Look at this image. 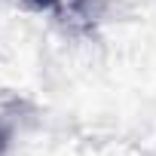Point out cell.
<instances>
[{
  "mask_svg": "<svg viewBox=\"0 0 156 156\" xmlns=\"http://www.w3.org/2000/svg\"><path fill=\"white\" fill-rule=\"evenodd\" d=\"M49 3H55V0H34V6H49Z\"/></svg>",
  "mask_w": 156,
  "mask_h": 156,
  "instance_id": "obj_1",
  "label": "cell"
},
{
  "mask_svg": "<svg viewBox=\"0 0 156 156\" xmlns=\"http://www.w3.org/2000/svg\"><path fill=\"white\" fill-rule=\"evenodd\" d=\"M0 147H3V135H0Z\"/></svg>",
  "mask_w": 156,
  "mask_h": 156,
  "instance_id": "obj_2",
  "label": "cell"
}]
</instances>
